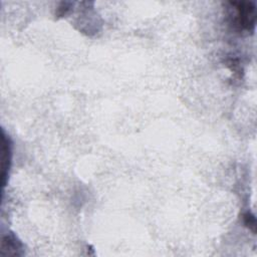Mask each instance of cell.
Here are the masks:
<instances>
[{"mask_svg":"<svg viewBox=\"0 0 257 257\" xmlns=\"http://www.w3.org/2000/svg\"><path fill=\"white\" fill-rule=\"evenodd\" d=\"M231 8L234 9V25L242 30H251L255 24V5L253 2L241 1L230 2Z\"/></svg>","mask_w":257,"mask_h":257,"instance_id":"1","label":"cell"},{"mask_svg":"<svg viewBox=\"0 0 257 257\" xmlns=\"http://www.w3.org/2000/svg\"><path fill=\"white\" fill-rule=\"evenodd\" d=\"M11 162V143L10 139L5 136L4 131H2V158H1V178L2 185L5 186L6 179L8 176V171Z\"/></svg>","mask_w":257,"mask_h":257,"instance_id":"2","label":"cell"},{"mask_svg":"<svg viewBox=\"0 0 257 257\" xmlns=\"http://www.w3.org/2000/svg\"><path fill=\"white\" fill-rule=\"evenodd\" d=\"M22 245L13 235H6L2 238L0 255L1 256H19L22 254Z\"/></svg>","mask_w":257,"mask_h":257,"instance_id":"3","label":"cell"},{"mask_svg":"<svg viewBox=\"0 0 257 257\" xmlns=\"http://www.w3.org/2000/svg\"><path fill=\"white\" fill-rule=\"evenodd\" d=\"M243 220H244V224L252 231V232H256V220L253 214H251L250 212H247L243 215Z\"/></svg>","mask_w":257,"mask_h":257,"instance_id":"4","label":"cell"},{"mask_svg":"<svg viewBox=\"0 0 257 257\" xmlns=\"http://www.w3.org/2000/svg\"><path fill=\"white\" fill-rule=\"evenodd\" d=\"M70 5H71L70 2H61L60 6L57 8L56 15L57 16H64V15H66L69 12V10H70Z\"/></svg>","mask_w":257,"mask_h":257,"instance_id":"5","label":"cell"}]
</instances>
